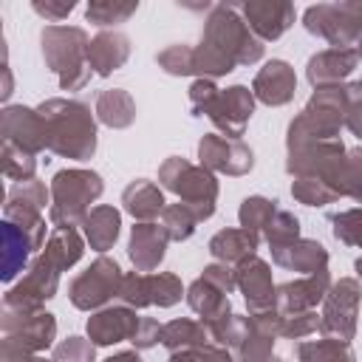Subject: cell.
Listing matches in <instances>:
<instances>
[{
  "label": "cell",
  "mask_w": 362,
  "mask_h": 362,
  "mask_svg": "<svg viewBox=\"0 0 362 362\" xmlns=\"http://www.w3.org/2000/svg\"><path fill=\"white\" fill-rule=\"evenodd\" d=\"M40 116L48 124V150L62 158L88 161L96 153V119L79 99H45Z\"/></svg>",
  "instance_id": "6da1fadb"
},
{
  "label": "cell",
  "mask_w": 362,
  "mask_h": 362,
  "mask_svg": "<svg viewBox=\"0 0 362 362\" xmlns=\"http://www.w3.org/2000/svg\"><path fill=\"white\" fill-rule=\"evenodd\" d=\"M345 113H348V90H345V85L314 88V93L305 102V107L288 124L286 147L297 150V147H305V144L339 139V130L345 124Z\"/></svg>",
  "instance_id": "7a4b0ae2"
},
{
  "label": "cell",
  "mask_w": 362,
  "mask_h": 362,
  "mask_svg": "<svg viewBox=\"0 0 362 362\" xmlns=\"http://www.w3.org/2000/svg\"><path fill=\"white\" fill-rule=\"evenodd\" d=\"M201 42L206 48H212L215 54H221L235 68L255 65L263 57V40L249 28V23L240 14V6H235V3L209 6Z\"/></svg>",
  "instance_id": "3957f363"
},
{
  "label": "cell",
  "mask_w": 362,
  "mask_h": 362,
  "mask_svg": "<svg viewBox=\"0 0 362 362\" xmlns=\"http://www.w3.org/2000/svg\"><path fill=\"white\" fill-rule=\"evenodd\" d=\"M42 59L51 74H57L62 90H82L90 82L88 65V34L79 25H45L40 34Z\"/></svg>",
  "instance_id": "277c9868"
},
{
  "label": "cell",
  "mask_w": 362,
  "mask_h": 362,
  "mask_svg": "<svg viewBox=\"0 0 362 362\" xmlns=\"http://www.w3.org/2000/svg\"><path fill=\"white\" fill-rule=\"evenodd\" d=\"M51 206H48V221L54 226H82L88 212L93 209L90 204L102 195L105 184L102 175L93 170H59L51 178Z\"/></svg>",
  "instance_id": "5b68a950"
},
{
  "label": "cell",
  "mask_w": 362,
  "mask_h": 362,
  "mask_svg": "<svg viewBox=\"0 0 362 362\" xmlns=\"http://www.w3.org/2000/svg\"><path fill=\"white\" fill-rule=\"evenodd\" d=\"M158 187L170 189L178 195L181 204L192 206L198 221H206L215 215V201H218V178L206 167H195L181 156H170L158 167Z\"/></svg>",
  "instance_id": "8992f818"
},
{
  "label": "cell",
  "mask_w": 362,
  "mask_h": 362,
  "mask_svg": "<svg viewBox=\"0 0 362 362\" xmlns=\"http://www.w3.org/2000/svg\"><path fill=\"white\" fill-rule=\"evenodd\" d=\"M303 25L331 48H351V42H359L362 37V0L308 6L303 14Z\"/></svg>",
  "instance_id": "52a82bcc"
},
{
  "label": "cell",
  "mask_w": 362,
  "mask_h": 362,
  "mask_svg": "<svg viewBox=\"0 0 362 362\" xmlns=\"http://www.w3.org/2000/svg\"><path fill=\"white\" fill-rule=\"evenodd\" d=\"M51 201V189H45L42 181L37 178H28V181H14L6 192V204H3V221H11L17 223L34 252L45 246V218H42V206Z\"/></svg>",
  "instance_id": "ba28073f"
},
{
  "label": "cell",
  "mask_w": 362,
  "mask_h": 362,
  "mask_svg": "<svg viewBox=\"0 0 362 362\" xmlns=\"http://www.w3.org/2000/svg\"><path fill=\"white\" fill-rule=\"evenodd\" d=\"M122 269L113 257L99 255L85 272H79L71 286H68V300L74 303V308L79 311H99L105 308L110 300L119 297V286H122Z\"/></svg>",
  "instance_id": "9c48e42d"
},
{
  "label": "cell",
  "mask_w": 362,
  "mask_h": 362,
  "mask_svg": "<svg viewBox=\"0 0 362 362\" xmlns=\"http://www.w3.org/2000/svg\"><path fill=\"white\" fill-rule=\"evenodd\" d=\"M359 300H362L359 280L339 277L337 283H331V288L322 300V311H320V334L351 345V339L356 337Z\"/></svg>",
  "instance_id": "30bf717a"
},
{
  "label": "cell",
  "mask_w": 362,
  "mask_h": 362,
  "mask_svg": "<svg viewBox=\"0 0 362 362\" xmlns=\"http://www.w3.org/2000/svg\"><path fill=\"white\" fill-rule=\"evenodd\" d=\"M59 288V269H54L42 255H37L31 260V266L25 269L23 280L14 283L6 297H3V308L8 311H40L45 300H51Z\"/></svg>",
  "instance_id": "8fae6325"
},
{
  "label": "cell",
  "mask_w": 362,
  "mask_h": 362,
  "mask_svg": "<svg viewBox=\"0 0 362 362\" xmlns=\"http://www.w3.org/2000/svg\"><path fill=\"white\" fill-rule=\"evenodd\" d=\"M0 328H3V339L31 351V354H40L45 348L54 345L57 339V320L54 314L48 311H8L3 308V317H0Z\"/></svg>",
  "instance_id": "7c38bea8"
},
{
  "label": "cell",
  "mask_w": 362,
  "mask_h": 362,
  "mask_svg": "<svg viewBox=\"0 0 362 362\" xmlns=\"http://www.w3.org/2000/svg\"><path fill=\"white\" fill-rule=\"evenodd\" d=\"M0 136L3 141L37 156L48 150V124L37 107L28 105H6L0 113Z\"/></svg>",
  "instance_id": "4fadbf2b"
},
{
  "label": "cell",
  "mask_w": 362,
  "mask_h": 362,
  "mask_svg": "<svg viewBox=\"0 0 362 362\" xmlns=\"http://www.w3.org/2000/svg\"><path fill=\"white\" fill-rule=\"evenodd\" d=\"M198 158L201 167H206L209 173H223V175H246L255 167V153L249 144H243L240 139H226L221 133H206L198 141Z\"/></svg>",
  "instance_id": "5bb4252c"
},
{
  "label": "cell",
  "mask_w": 362,
  "mask_h": 362,
  "mask_svg": "<svg viewBox=\"0 0 362 362\" xmlns=\"http://www.w3.org/2000/svg\"><path fill=\"white\" fill-rule=\"evenodd\" d=\"M255 113V93L246 85H229L226 90L218 93L212 110L206 113L209 122L221 130L226 139H240L246 133V124Z\"/></svg>",
  "instance_id": "9a60e30c"
},
{
  "label": "cell",
  "mask_w": 362,
  "mask_h": 362,
  "mask_svg": "<svg viewBox=\"0 0 362 362\" xmlns=\"http://www.w3.org/2000/svg\"><path fill=\"white\" fill-rule=\"evenodd\" d=\"M235 280H238V288L246 300L249 314L277 308V286L272 280V266L263 257L252 255V257L240 260L235 266Z\"/></svg>",
  "instance_id": "2e32d148"
},
{
  "label": "cell",
  "mask_w": 362,
  "mask_h": 362,
  "mask_svg": "<svg viewBox=\"0 0 362 362\" xmlns=\"http://www.w3.org/2000/svg\"><path fill=\"white\" fill-rule=\"evenodd\" d=\"M240 14L263 42L280 40L294 25V6L288 0H246Z\"/></svg>",
  "instance_id": "e0dca14e"
},
{
  "label": "cell",
  "mask_w": 362,
  "mask_h": 362,
  "mask_svg": "<svg viewBox=\"0 0 362 362\" xmlns=\"http://www.w3.org/2000/svg\"><path fill=\"white\" fill-rule=\"evenodd\" d=\"M139 322H141V317H136L133 308L116 303V305H105V308L93 311L88 317L85 331L93 345H116V342L133 339Z\"/></svg>",
  "instance_id": "ac0fdd59"
},
{
  "label": "cell",
  "mask_w": 362,
  "mask_h": 362,
  "mask_svg": "<svg viewBox=\"0 0 362 362\" xmlns=\"http://www.w3.org/2000/svg\"><path fill=\"white\" fill-rule=\"evenodd\" d=\"M297 90V74L286 59H269L252 82V93L255 99H260L269 107H283L294 99Z\"/></svg>",
  "instance_id": "d6986e66"
},
{
  "label": "cell",
  "mask_w": 362,
  "mask_h": 362,
  "mask_svg": "<svg viewBox=\"0 0 362 362\" xmlns=\"http://www.w3.org/2000/svg\"><path fill=\"white\" fill-rule=\"evenodd\" d=\"M167 243H170V235L164 232L161 223H156V221L136 223L130 229V240H127V257H130L133 269L144 272V274L158 269V263L167 255Z\"/></svg>",
  "instance_id": "ffe728a7"
},
{
  "label": "cell",
  "mask_w": 362,
  "mask_h": 362,
  "mask_svg": "<svg viewBox=\"0 0 362 362\" xmlns=\"http://www.w3.org/2000/svg\"><path fill=\"white\" fill-rule=\"evenodd\" d=\"M331 288V274L317 272V274H305L300 280H288L283 286H277V311L291 314V311H314L325 294Z\"/></svg>",
  "instance_id": "44dd1931"
},
{
  "label": "cell",
  "mask_w": 362,
  "mask_h": 362,
  "mask_svg": "<svg viewBox=\"0 0 362 362\" xmlns=\"http://www.w3.org/2000/svg\"><path fill=\"white\" fill-rule=\"evenodd\" d=\"M359 65L356 48H325L314 54L305 65V79L314 88H328V85H342Z\"/></svg>",
  "instance_id": "7402d4cb"
},
{
  "label": "cell",
  "mask_w": 362,
  "mask_h": 362,
  "mask_svg": "<svg viewBox=\"0 0 362 362\" xmlns=\"http://www.w3.org/2000/svg\"><path fill=\"white\" fill-rule=\"evenodd\" d=\"M272 260L274 266L286 269V272H300V274H317L328 269V249L320 240L311 238H297L286 246H274L272 249Z\"/></svg>",
  "instance_id": "603a6c76"
},
{
  "label": "cell",
  "mask_w": 362,
  "mask_h": 362,
  "mask_svg": "<svg viewBox=\"0 0 362 362\" xmlns=\"http://www.w3.org/2000/svg\"><path fill=\"white\" fill-rule=\"evenodd\" d=\"M130 57V40L122 31H99L88 45V65L96 76H110Z\"/></svg>",
  "instance_id": "cb8c5ba5"
},
{
  "label": "cell",
  "mask_w": 362,
  "mask_h": 362,
  "mask_svg": "<svg viewBox=\"0 0 362 362\" xmlns=\"http://www.w3.org/2000/svg\"><path fill=\"white\" fill-rule=\"evenodd\" d=\"M257 246H260V235L246 232L240 226L221 229L209 238V255L215 257V263H226V266H238L240 260L252 257Z\"/></svg>",
  "instance_id": "d4e9b609"
},
{
  "label": "cell",
  "mask_w": 362,
  "mask_h": 362,
  "mask_svg": "<svg viewBox=\"0 0 362 362\" xmlns=\"http://www.w3.org/2000/svg\"><path fill=\"white\" fill-rule=\"evenodd\" d=\"M122 206L127 215H133L139 223H147V221H156L161 218L164 212V192L158 184L147 181V178H139V181H130L122 192Z\"/></svg>",
  "instance_id": "484cf974"
},
{
  "label": "cell",
  "mask_w": 362,
  "mask_h": 362,
  "mask_svg": "<svg viewBox=\"0 0 362 362\" xmlns=\"http://www.w3.org/2000/svg\"><path fill=\"white\" fill-rule=\"evenodd\" d=\"M122 232V212L110 204H99L88 212V218L82 221V235L90 243L93 252H107L113 249V243L119 240Z\"/></svg>",
  "instance_id": "4316f807"
},
{
  "label": "cell",
  "mask_w": 362,
  "mask_h": 362,
  "mask_svg": "<svg viewBox=\"0 0 362 362\" xmlns=\"http://www.w3.org/2000/svg\"><path fill=\"white\" fill-rule=\"evenodd\" d=\"M0 243H3V269H0V277H3V283H11L20 272H25L31 266L28 257H31L34 246H31L28 235L17 223H11V221H3L0 223Z\"/></svg>",
  "instance_id": "83f0119b"
},
{
  "label": "cell",
  "mask_w": 362,
  "mask_h": 362,
  "mask_svg": "<svg viewBox=\"0 0 362 362\" xmlns=\"http://www.w3.org/2000/svg\"><path fill=\"white\" fill-rule=\"evenodd\" d=\"M96 119L110 130H124L136 122V99L124 88H105L93 105Z\"/></svg>",
  "instance_id": "f1b7e54d"
},
{
  "label": "cell",
  "mask_w": 362,
  "mask_h": 362,
  "mask_svg": "<svg viewBox=\"0 0 362 362\" xmlns=\"http://www.w3.org/2000/svg\"><path fill=\"white\" fill-rule=\"evenodd\" d=\"M82 252H85V240H82V235H79L74 226H54V232L48 235V240H45V246H42L40 255H42L54 269L68 272L71 266L79 263Z\"/></svg>",
  "instance_id": "f546056e"
},
{
  "label": "cell",
  "mask_w": 362,
  "mask_h": 362,
  "mask_svg": "<svg viewBox=\"0 0 362 362\" xmlns=\"http://www.w3.org/2000/svg\"><path fill=\"white\" fill-rule=\"evenodd\" d=\"M161 345H164L170 354H178V351H192V348L209 345V331H206V325H204L201 320L178 317V320L164 322V331H161Z\"/></svg>",
  "instance_id": "4dcf8cb0"
},
{
  "label": "cell",
  "mask_w": 362,
  "mask_h": 362,
  "mask_svg": "<svg viewBox=\"0 0 362 362\" xmlns=\"http://www.w3.org/2000/svg\"><path fill=\"white\" fill-rule=\"evenodd\" d=\"M187 303L201 317V322H206V320H212V317H218V314H223V311L232 308L226 291H221L218 286H212L204 277H198V280H192L187 286Z\"/></svg>",
  "instance_id": "1f68e13d"
},
{
  "label": "cell",
  "mask_w": 362,
  "mask_h": 362,
  "mask_svg": "<svg viewBox=\"0 0 362 362\" xmlns=\"http://www.w3.org/2000/svg\"><path fill=\"white\" fill-rule=\"evenodd\" d=\"M297 359L300 362H356L348 342L328 339V337L300 342L297 345Z\"/></svg>",
  "instance_id": "d6a6232c"
},
{
  "label": "cell",
  "mask_w": 362,
  "mask_h": 362,
  "mask_svg": "<svg viewBox=\"0 0 362 362\" xmlns=\"http://www.w3.org/2000/svg\"><path fill=\"white\" fill-rule=\"evenodd\" d=\"M277 209H280V206H277V201H272V198H263V195H249V198H243V204H240V209H238L240 229L255 232V235H263Z\"/></svg>",
  "instance_id": "836d02e7"
},
{
  "label": "cell",
  "mask_w": 362,
  "mask_h": 362,
  "mask_svg": "<svg viewBox=\"0 0 362 362\" xmlns=\"http://www.w3.org/2000/svg\"><path fill=\"white\" fill-rule=\"evenodd\" d=\"M136 11H139L136 0H130V3H122V0H90L88 8H85V17H88V23L105 28V25L127 23Z\"/></svg>",
  "instance_id": "e575fe53"
},
{
  "label": "cell",
  "mask_w": 362,
  "mask_h": 362,
  "mask_svg": "<svg viewBox=\"0 0 362 362\" xmlns=\"http://www.w3.org/2000/svg\"><path fill=\"white\" fill-rule=\"evenodd\" d=\"M291 195L305 204V206H325V204H334L339 195L334 192V187L320 178V175H303V178H294L291 181Z\"/></svg>",
  "instance_id": "d590c367"
},
{
  "label": "cell",
  "mask_w": 362,
  "mask_h": 362,
  "mask_svg": "<svg viewBox=\"0 0 362 362\" xmlns=\"http://www.w3.org/2000/svg\"><path fill=\"white\" fill-rule=\"evenodd\" d=\"M201 221H198V215L192 212V206H187V204H167L164 206V212H161V226H164V232L170 235V240H187V238H192V232H195V226H198Z\"/></svg>",
  "instance_id": "8d00e7d4"
},
{
  "label": "cell",
  "mask_w": 362,
  "mask_h": 362,
  "mask_svg": "<svg viewBox=\"0 0 362 362\" xmlns=\"http://www.w3.org/2000/svg\"><path fill=\"white\" fill-rule=\"evenodd\" d=\"M337 189H339V198H354L362 204V144L345 153Z\"/></svg>",
  "instance_id": "74e56055"
},
{
  "label": "cell",
  "mask_w": 362,
  "mask_h": 362,
  "mask_svg": "<svg viewBox=\"0 0 362 362\" xmlns=\"http://www.w3.org/2000/svg\"><path fill=\"white\" fill-rule=\"evenodd\" d=\"M147 283H150V303L158 305V308H170L181 297H187V288L181 286V277L173 274V272L147 274Z\"/></svg>",
  "instance_id": "f35d334b"
},
{
  "label": "cell",
  "mask_w": 362,
  "mask_h": 362,
  "mask_svg": "<svg viewBox=\"0 0 362 362\" xmlns=\"http://www.w3.org/2000/svg\"><path fill=\"white\" fill-rule=\"evenodd\" d=\"M0 161H3V175L11 178V181H28L37 173L34 156L8 144V141H3V147H0Z\"/></svg>",
  "instance_id": "ab89813d"
},
{
  "label": "cell",
  "mask_w": 362,
  "mask_h": 362,
  "mask_svg": "<svg viewBox=\"0 0 362 362\" xmlns=\"http://www.w3.org/2000/svg\"><path fill=\"white\" fill-rule=\"evenodd\" d=\"M122 305L133 308V311H141L150 303V283H147V274L144 272H130L122 277V286H119V297H116Z\"/></svg>",
  "instance_id": "60d3db41"
},
{
  "label": "cell",
  "mask_w": 362,
  "mask_h": 362,
  "mask_svg": "<svg viewBox=\"0 0 362 362\" xmlns=\"http://www.w3.org/2000/svg\"><path fill=\"white\" fill-rule=\"evenodd\" d=\"M158 68L170 76H189L195 74V65H192V48L187 42H175V45H167L164 51H158L156 57Z\"/></svg>",
  "instance_id": "b9f144b4"
},
{
  "label": "cell",
  "mask_w": 362,
  "mask_h": 362,
  "mask_svg": "<svg viewBox=\"0 0 362 362\" xmlns=\"http://www.w3.org/2000/svg\"><path fill=\"white\" fill-rule=\"evenodd\" d=\"M331 232L339 243L345 246H359L362 249V206H354V209H345V212H337L331 218Z\"/></svg>",
  "instance_id": "7bdbcfd3"
},
{
  "label": "cell",
  "mask_w": 362,
  "mask_h": 362,
  "mask_svg": "<svg viewBox=\"0 0 362 362\" xmlns=\"http://www.w3.org/2000/svg\"><path fill=\"white\" fill-rule=\"evenodd\" d=\"M263 238L269 240V246H272V249H274V246H286V243L297 240V238H300V221H297V215H294V212H288V209H277V212H274V218L269 221V226H266Z\"/></svg>",
  "instance_id": "ee69618b"
},
{
  "label": "cell",
  "mask_w": 362,
  "mask_h": 362,
  "mask_svg": "<svg viewBox=\"0 0 362 362\" xmlns=\"http://www.w3.org/2000/svg\"><path fill=\"white\" fill-rule=\"evenodd\" d=\"M272 348H274V337L257 331L255 322H252V331H249L246 339L235 348V362H266L269 356H274Z\"/></svg>",
  "instance_id": "f6af8a7d"
},
{
  "label": "cell",
  "mask_w": 362,
  "mask_h": 362,
  "mask_svg": "<svg viewBox=\"0 0 362 362\" xmlns=\"http://www.w3.org/2000/svg\"><path fill=\"white\" fill-rule=\"evenodd\" d=\"M51 359L54 362H96V345L85 337H68L57 342Z\"/></svg>",
  "instance_id": "bcb514c9"
},
{
  "label": "cell",
  "mask_w": 362,
  "mask_h": 362,
  "mask_svg": "<svg viewBox=\"0 0 362 362\" xmlns=\"http://www.w3.org/2000/svg\"><path fill=\"white\" fill-rule=\"evenodd\" d=\"M314 331H320V314H317V308L314 311H291V314H283V331H280V337H286V339H303V337H308Z\"/></svg>",
  "instance_id": "7dc6e473"
},
{
  "label": "cell",
  "mask_w": 362,
  "mask_h": 362,
  "mask_svg": "<svg viewBox=\"0 0 362 362\" xmlns=\"http://www.w3.org/2000/svg\"><path fill=\"white\" fill-rule=\"evenodd\" d=\"M218 93H221V88L212 79H195L189 85V110H192V116H206L212 110Z\"/></svg>",
  "instance_id": "c3c4849f"
},
{
  "label": "cell",
  "mask_w": 362,
  "mask_h": 362,
  "mask_svg": "<svg viewBox=\"0 0 362 362\" xmlns=\"http://www.w3.org/2000/svg\"><path fill=\"white\" fill-rule=\"evenodd\" d=\"M170 362H235V356L223 348V345H201L192 351H178L170 354Z\"/></svg>",
  "instance_id": "681fc988"
},
{
  "label": "cell",
  "mask_w": 362,
  "mask_h": 362,
  "mask_svg": "<svg viewBox=\"0 0 362 362\" xmlns=\"http://www.w3.org/2000/svg\"><path fill=\"white\" fill-rule=\"evenodd\" d=\"M348 113H345V127L362 141V79L348 82Z\"/></svg>",
  "instance_id": "f907efd6"
},
{
  "label": "cell",
  "mask_w": 362,
  "mask_h": 362,
  "mask_svg": "<svg viewBox=\"0 0 362 362\" xmlns=\"http://www.w3.org/2000/svg\"><path fill=\"white\" fill-rule=\"evenodd\" d=\"M161 331H164V325L158 322V320H153V317H141V322H139V328H136V334H133V348L136 351H147V348H156L158 342H161Z\"/></svg>",
  "instance_id": "816d5d0a"
},
{
  "label": "cell",
  "mask_w": 362,
  "mask_h": 362,
  "mask_svg": "<svg viewBox=\"0 0 362 362\" xmlns=\"http://www.w3.org/2000/svg\"><path fill=\"white\" fill-rule=\"evenodd\" d=\"M31 8H34L45 23H59V20H65V17L76 8V3H74V0H34Z\"/></svg>",
  "instance_id": "f5cc1de1"
},
{
  "label": "cell",
  "mask_w": 362,
  "mask_h": 362,
  "mask_svg": "<svg viewBox=\"0 0 362 362\" xmlns=\"http://www.w3.org/2000/svg\"><path fill=\"white\" fill-rule=\"evenodd\" d=\"M201 277L204 280H209L212 286H218L221 291H232V288H238V280H235V266H226V263H209V266H204V272H201Z\"/></svg>",
  "instance_id": "db71d44e"
},
{
  "label": "cell",
  "mask_w": 362,
  "mask_h": 362,
  "mask_svg": "<svg viewBox=\"0 0 362 362\" xmlns=\"http://www.w3.org/2000/svg\"><path fill=\"white\" fill-rule=\"evenodd\" d=\"M0 362H54V359H45L40 354H31V351H25V348L3 339L0 342Z\"/></svg>",
  "instance_id": "11a10c76"
},
{
  "label": "cell",
  "mask_w": 362,
  "mask_h": 362,
  "mask_svg": "<svg viewBox=\"0 0 362 362\" xmlns=\"http://www.w3.org/2000/svg\"><path fill=\"white\" fill-rule=\"evenodd\" d=\"M105 362H141V356H139V351H119V354L107 356Z\"/></svg>",
  "instance_id": "9f6ffc18"
},
{
  "label": "cell",
  "mask_w": 362,
  "mask_h": 362,
  "mask_svg": "<svg viewBox=\"0 0 362 362\" xmlns=\"http://www.w3.org/2000/svg\"><path fill=\"white\" fill-rule=\"evenodd\" d=\"M3 99L11 96V71H8V62H3V90H0Z\"/></svg>",
  "instance_id": "6f0895ef"
},
{
  "label": "cell",
  "mask_w": 362,
  "mask_h": 362,
  "mask_svg": "<svg viewBox=\"0 0 362 362\" xmlns=\"http://www.w3.org/2000/svg\"><path fill=\"white\" fill-rule=\"evenodd\" d=\"M354 269H356V274H359V280H362V257H356V263H354Z\"/></svg>",
  "instance_id": "680465c9"
},
{
  "label": "cell",
  "mask_w": 362,
  "mask_h": 362,
  "mask_svg": "<svg viewBox=\"0 0 362 362\" xmlns=\"http://www.w3.org/2000/svg\"><path fill=\"white\" fill-rule=\"evenodd\" d=\"M266 362H283V359H280V356H269Z\"/></svg>",
  "instance_id": "91938a15"
}]
</instances>
